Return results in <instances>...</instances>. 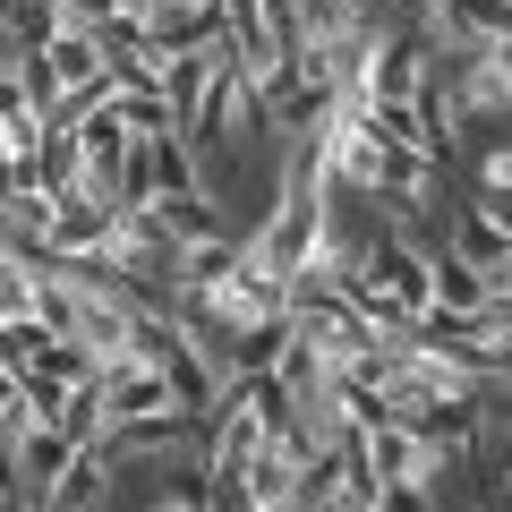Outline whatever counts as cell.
<instances>
[{
    "label": "cell",
    "instance_id": "obj_3",
    "mask_svg": "<svg viewBox=\"0 0 512 512\" xmlns=\"http://www.w3.org/2000/svg\"><path fill=\"white\" fill-rule=\"evenodd\" d=\"M94 393H103V427H128V419H163L171 410V393H163V376L154 367H94Z\"/></svg>",
    "mask_w": 512,
    "mask_h": 512
},
{
    "label": "cell",
    "instance_id": "obj_2",
    "mask_svg": "<svg viewBox=\"0 0 512 512\" xmlns=\"http://www.w3.org/2000/svg\"><path fill=\"white\" fill-rule=\"evenodd\" d=\"M120 504V470L103 461V444H77L69 470L43 487V512H111Z\"/></svg>",
    "mask_w": 512,
    "mask_h": 512
},
{
    "label": "cell",
    "instance_id": "obj_1",
    "mask_svg": "<svg viewBox=\"0 0 512 512\" xmlns=\"http://www.w3.org/2000/svg\"><path fill=\"white\" fill-rule=\"evenodd\" d=\"M487 299H512V282H487V274H470L453 248H427V308L436 316H453V325H470Z\"/></svg>",
    "mask_w": 512,
    "mask_h": 512
},
{
    "label": "cell",
    "instance_id": "obj_6",
    "mask_svg": "<svg viewBox=\"0 0 512 512\" xmlns=\"http://www.w3.org/2000/svg\"><path fill=\"white\" fill-rule=\"evenodd\" d=\"M0 35L18 52H35L43 35H60V0H0Z\"/></svg>",
    "mask_w": 512,
    "mask_h": 512
},
{
    "label": "cell",
    "instance_id": "obj_5",
    "mask_svg": "<svg viewBox=\"0 0 512 512\" xmlns=\"http://www.w3.org/2000/svg\"><path fill=\"white\" fill-rule=\"evenodd\" d=\"M137 163H146V188L154 197H197V154L180 146V137H137Z\"/></svg>",
    "mask_w": 512,
    "mask_h": 512
},
{
    "label": "cell",
    "instance_id": "obj_4",
    "mask_svg": "<svg viewBox=\"0 0 512 512\" xmlns=\"http://www.w3.org/2000/svg\"><path fill=\"white\" fill-rule=\"evenodd\" d=\"M205 94H214V52H180V60H163V77H154V103H163L171 137H188V128H197Z\"/></svg>",
    "mask_w": 512,
    "mask_h": 512
}]
</instances>
